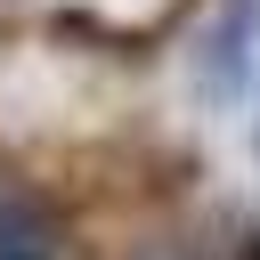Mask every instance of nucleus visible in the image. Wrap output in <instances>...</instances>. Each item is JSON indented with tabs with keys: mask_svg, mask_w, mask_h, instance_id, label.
Masks as SVG:
<instances>
[{
	"mask_svg": "<svg viewBox=\"0 0 260 260\" xmlns=\"http://www.w3.org/2000/svg\"><path fill=\"white\" fill-rule=\"evenodd\" d=\"M0 260H57V219L32 187L0 195Z\"/></svg>",
	"mask_w": 260,
	"mask_h": 260,
	"instance_id": "1",
	"label": "nucleus"
},
{
	"mask_svg": "<svg viewBox=\"0 0 260 260\" xmlns=\"http://www.w3.org/2000/svg\"><path fill=\"white\" fill-rule=\"evenodd\" d=\"M244 41H252V0H228V24H219V41L203 49V73H211L219 89H236V81H244Z\"/></svg>",
	"mask_w": 260,
	"mask_h": 260,
	"instance_id": "2",
	"label": "nucleus"
},
{
	"mask_svg": "<svg viewBox=\"0 0 260 260\" xmlns=\"http://www.w3.org/2000/svg\"><path fill=\"white\" fill-rule=\"evenodd\" d=\"M244 260H260V236H244Z\"/></svg>",
	"mask_w": 260,
	"mask_h": 260,
	"instance_id": "3",
	"label": "nucleus"
}]
</instances>
